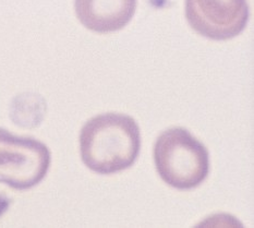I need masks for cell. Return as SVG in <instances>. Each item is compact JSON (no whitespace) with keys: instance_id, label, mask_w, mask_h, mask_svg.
<instances>
[{"instance_id":"cell-3","label":"cell","mask_w":254,"mask_h":228,"mask_svg":"<svg viewBox=\"0 0 254 228\" xmlns=\"http://www.w3.org/2000/svg\"><path fill=\"white\" fill-rule=\"evenodd\" d=\"M51 162V151L45 144L0 128V183L29 190L44 180Z\"/></svg>"},{"instance_id":"cell-2","label":"cell","mask_w":254,"mask_h":228,"mask_svg":"<svg viewBox=\"0 0 254 228\" xmlns=\"http://www.w3.org/2000/svg\"><path fill=\"white\" fill-rule=\"evenodd\" d=\"M154 162L162 179L179 190L200 186L209 172L207 149L185 128H171L157 138Z\"/></svg>"},{"instance_id":"cell-1","label":"cell","mask_w":254,"mask_h":228,"mask_svg":"<svg viewBox=\"0 0 254 228\" xmlns=\"http://www.w3.org/2000/svg\"><path fill=\"white\" fill-rule=\"evenodd\" d=\"M141 150L136 121L124 114L93 117L80 133L81 157L87 168L99 175H112L131 167Z\"/></svg>"},{"instance_id":"cell-4","label":"cell","mask_w":254,"mask_h":228,"mask_svg":"<svg viewBox=\"0 0 254 228\" xmlns=\"http://www.w3.org/2000/svg\"><path fill=\"white\" fill-rule=\"evenodd\" d=\"M247 0H186L188 23L213 41H227L241 34L249 21Z\"/></svg>"},{"instance_id":"cell-5","label":"cell","mask_w":254,"mask_h":228,"mask_svg":"<svg viewBox=\"0 0 254 228\" xmlns=\"http://www.w3.org/2000/svg\"><path fill=\"white\" fill-rule=\"evenodd\" d=\"M137 0H74L76 16L82 25L96 33L119 31L129 23Z\"/></svg>"}]
</instances>
